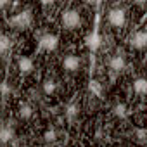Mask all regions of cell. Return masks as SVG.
Wrapping results in <instances>:
<instances>
[{
    "mask_svg": "<svg viewBox=\"0 0 147 147\" xmlns=\"http://www.w3.org/2000/svg\"><path fill=\"white\" fill-rule=\"evenodd\" d=\"M7 23H9V26H12V28H16V30H26V28H30L31 23H33V11H31L30 7H24V9L14 12V14L7 19Z\"/></svg>",
    "mask_w": 147,
    "mask_h": 147,
    "instance_id": "6da1fadb",
    "label": "cell"
},
{
    "mask_svg": "<svg viewBox=\"0 0 147 147\" xmlns=\"http://www.w3.org/2000/svg\"><path fill=\"white\" fill-rule=\"evenodd\" d=\"M61 23L66 30H76L82 26V14L78 9H66L61 14Z\"/></svg>",
    "mask_w": 147,
    "mask_h": 147,
    "instance_id": "7a4b0ae2",
    "label": "cell"
},
{
    "mask_svg": "<svg viewBox=\"0 0 147 147\" xmlns=\"http://www.w3.org/2000/svg\"><path fill=\"white\" fill-rule=\"evenodd\" d=\"M99 21H100V14L97 12L95 14V26H94V30L87 35V38H85V45L88 47V50L94 54V52H97L99 49H100V45H102V38H100V33H99Z\"/></svg>",
    "mask_w": 147,
    "mask_h": 147,
    "instance_id": "3957f363",
    "label": "cell"
},
{
    "mask_svg": "<svg viewBox=\"0 0 147 147\" xmlns=\"http://www.w3.org/2000/svg\"><path fill=\"white\" fill-rule=\"evenodd\" d=\"M107 23H109V26H113L116 30L125 28V24H126V11L123 7L109 9L107 11Z\"/></svg>",
    "mask_w": 147,
    "mask_h": 147,
    "instance_id": "277c9868",
    "label": "cell"
},
{
    "mask_svg": "<svg viewBox=\"0 0 147 147\" xmlns=\"http://www.w3.org/2000/svg\"><path fill=\"white\" fill-rule=\"evenodd\" d=\"M59 47V36L54 33H43L38 38V49L43 52H54Z\"/></svg>",
    "mask_w": 147,
    "mask_h": 147,
    "instance_id": "5b68a950",
    "label": "cell"
},
{
    "mask_svg": "<svg viewBox=\"0 0 147 147\" xmlns=\"http://www.w3.org/2000/svg\"><path fill=\"white\" fill-rule=\"evenodd\" d=\"M109 69L113 73H116V75H119V73H123L126 69V55H125V52L121 49L114 55H111V59H109Z\"/></svg>",
    "mask_w": 147,
    "mask_h": 147,
    "instance_id": "8992f818",
    "label": "cell"
},
{
    "mask_svg": "<svg viewBox=\"0 0 147 147\" xmlns=\"http://www.w3.org/2000/svg\"><path fill=\"white\" fill-rule=\"evenodd\" d=\"M128 45L135 50H144L147 47V33L145 30H137L130 38H128Z\"/></svg>",
    "mask_w": 147,
    "mask_h": 147,
    "instance_id": "52a82bcc",
    "label": "cell"
},
{
    "mask_svg": "<svg viewBox=\"0 0 147 147\" xmlns=\"http://www.w3.org/2000/svg\"><path fill=\"white\" fill-rule=\"evenodd\" d=\"M16 138V130L12 121L11 123H4L0 126V145H9L11 142H14Z\"/></svg>",
    "mask_w": 147,
    "mask_h": 147,
    "instance_id": "ba28073f",
    "label": "cell"
},
{
    "mask_svg": "<svg viewBox=\"0 0 147 147\" xmlns=\"http://www.w3.org/2000/svg\"><path fill=\"white\" fill-rule=\"evenodd\" d=\"M62 67L67 73H76L82 67V59L76 54H67V55L62 57Z\"/></svg>",
    "mask_w": 147,
    "mask_h": 147,
    "instance_id": "9c48e42d",
    "label": "cell"
},
{
    "mask_svg": "<svg viewBox=\"0 0 147 147\" xmlns=\"http://www.w3.org/2000/svg\"><path fill=\"white\" fill-rule=\"evenodd\" d=\"M18 69H19L21 75H30V73H33V69H35L33 59L28 57V55H21L18 59Z\"/></svg>",
    "mask_w": 147,
    "mask_h": 147,
    "instance_id": "30bf717a",
    "label": "cell"
},
{
    "mask_svg": "<svg viewBox=\"0 0 147 147\" xmlns=\"http://www.w3.org/2000/svg\"><path fill=\"white\" fill-rule=\"evenodd\" d=\"M131 88H133V94H135V95L144 97V95L147 94V80H145V78H142V76L135 78V80H133V83H131Z\"/></svg>",
    "mask_w": 147,
    "mask_h": 147,
    "instance_id": "8fae6325",
    "label": "cell"
},
{
    "mask_svg": "<svg viewBox=\"0 0 147 147\" xmlns=\"http://www.w3.org/2000/svg\"><path fill=\"white\" fill-rule=\"evenodd\" d=\"M12 38L5 33H0V55H5L7 52H11L12 49Z\"/></svg>",
    "mask_w": 147,
    "mask_h": 147,
    "instance_id": "7c38bea8",
    "label": "cell"
},
{
    "mask_svg": "<svg viewBox=\"0 0 147 147\" xmlns=\"http://www.w3.org/2000/svg\"><path fill=\"white\" fill-rule=\"evenodd\" d=\"M78 114H80V106H78L76 102L67 104V107H66V111H64V116H66L67 121H75V119L78 118Z\"/></svg>",
    "mask_w": 147,
    "mask_h": 147,
    "instance_id": "4fadbf2b",
    "label": "cell"
},
{
    "mask_svg": "<svg viewBox=\"0 0 147 147\" xmlns=\"http://www.w3.org/2000/svg\"><path fill=\"white\" fill-rule=\"evenodd\" d=\"M55 90H57V83H55V80H52V78H45L43 82H42V92L45 94V95H54L55 94Z\"/></svg>",
    "mask_w": 147,
    "mask_h": 147,
    "instance_id": "5bb4252c",
    "label": "cell"
},
{
    "mask_svg": "<svg viewBox=\"0 0 147 147\" xmlns=\"http://www.w3.org/2000/svg\"><path fill=\"white\" fill-rule=\"evenodd\" d=\"M88 90H90L92 95H95V97H99V99H104V97H102V95H104V87H102L100 82L90 80V82H88Z\"/></svg>",
    "mask_w": 147,
    "mask_h": 147,
    "instance_id": "9a60e30c",
    "label": "cell"
},
{
    "mask_svg": "<svg viewBox=\"0 0 147 147\" xmlns=\"http://www.w3.org/2000/svg\"><path fill=\"white\" fill-rule=\"evenodd\" d=\"M113 114L116 116V118H119V119H126L128 118V107H126V104H123V102H118V104H114L113 106Z\"/></svg>",
    "mask_w": 147,
    "mask_h": 147,
    "instance_id": "2e32d148",
    "label": "cell"
},
{
    "mask_svg": "<svg viewBox=\"0 0 147 147\" xmlns=\"http://www.w3.org/2000/svg\"><path fill=\"white\" fill-rule=\"evenodd\" d=\"M31 116H33V107L28 102H23L19 106V118L23 121H28V119H31Z\"/></svg>",
    "mask_w": 147,
    "mask_h": 147,
    "instance_id": "e0dca14e",
    "label": "cell"
},
{
    "mask_svg": "<svg viewBox=\"0 0 147 147\" xmlns=\"http://www.w3.org/2000/svg\"><path fill=\"white\" fill-rule=\"evenodd\" d=\"M133 138H137V142L144 145V144H145V138H147L145 128H144V126H135V128H133Z\"/></svg>",
    "mask_w": 147,
    "mask_h": 147,
    "instance_id": "ac0fdd59",
    "label": "cell"
},
{
    "mask_svg": "<svg viewBox=\"0 0 147 147\" xmlns=\"http://www.w3.org/2000/svg\"><path fill=\"white\" fill-rule=\"evenodd\" d=\"M43 142L45 144H54L55 140H57V130L55 128H47L45 131H43Z\"/></svg>",
    "mask_w": 147,
    "mask_h": 147,
    "instance_id": "d6986e66",
    "label": "cell"
},
{
    "mask_svg": "<svg viewBox=\"0 0 147 147\" xmlns=\"http://www.w3.org/2000/svg\"><path fill=\"white\" fill-rule=\"evenodd\" d=\"M11 92H12V88H11V85H9L7 82H2V83H0V95H2V97H7Z\"/></svg>",
    "mask_w": 147,
    "mask_h": 147,
    "instance_id": "ffe728a7",
    "label": "cell"
},
{
    "mask_svg": "<svg viewBox=\"0 0 147 147\" xmlns=\"http://www.w3.org/2000/svg\"><path fill=\"white\" fill-rule=\"evenodd\" d=\"M12 5V2H7V0H0V9H9Z\"/></svg>",
    "mask_w": 147,
    "mask_h": 147,
    "instance_id": "44dd1931",
    "label": "cell"
}]
</instances>
